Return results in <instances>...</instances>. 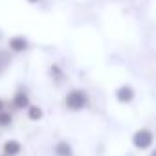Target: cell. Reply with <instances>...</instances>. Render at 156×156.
I'll use <instances>...</instances> for the list:
<instances>
[{"label":"cell","instance_id":"6da1fadb","mask_svg":"<svg viewBox=\"0 0 156 156\" xmlns=\"http://www.w3.org/2000/svg\"><path fill=\"white\" fill-rule=\"evenodd\" d=\"M90 105V96L83 88H72L64 96V107L70 112H83Z\"/></svg>","mask_w":156,"mask_h":156},{"label":"cell","instance_id":"7a4b0ae2","mask_svg":"<svg viewBox=\"0 0 156 156\" xmlns=\"http://www.w3.org/2000/svg\"><path fill=\"white\" fill-rule=\"evenodd\" d=\"M130 143L134 147V151L138 152H147L154 147V132L147 127H140L132 132L130 136Z\"/></svg>","mask_w":156,"mask_h":156},{"label":"cell","instance_id":"3957f363","mask_svg":"<svg viewBox=\"0 0 156 156\" xmlns=\"http://www.w3.org/2000/svg\"><path fill=\"white\" fill-rule=\"evenodd\" d=\"M31 105V99H30V94L26 92V88H19L13 98H11V108L13 110H28V107Z\"/></svg>","mask_w":156,"mask_h":156},{"label":"cell","instance_id":"277c9868","mask_svg":"<svg viewBox=\"0 0 156 156\" xmlns=\"http://www.w3.org/2000/svg\"><path fill=\"white\" fill-rule=\"evenodd\" d=\"M114 98H116L118 103H121V105H129V103L134 101V98H136V90H134L130 85H121V87L116 88Z\"/></svg>","mask_w":156,"mask_h":156},{"label":"cell","instance_id":"5b68a950","mask_svg":"<svg viewBox=\"0 0 156 156\" xmlns=\"http://www.w3.org/2000/svg\"><path fill=\"white\" fill-rule=\"evenodd\" d=\"M22 149H24L22 141L17 140V138H8L2 145H0V151H2V154H6V156H19L22 152Z\"/></svg>","mask_w":156,"mask_h":156},{"label":"cell","instance_id":"8992f818","mask_svg":"<svg viewBox=\"0 0 156 156\" xmlns=\"http://www.w3.org/2000/svg\"><path fill=\"white\" fill-rule=\"evenodd\" d=\"M53 156H73V145L68 140H59L53 145Z\"/></svg>","mask_w":156,"mask_h":156},{"label":"cell","instance_id":"52a82bcc","mask_svg":"<svg viewBox=\"0 0 156 156\" xmlns=\"http://www.w3.org/2000/svg\"><path fill=\"white\" fill-rule=\"evenodd\" d=\"M26 118L30 119V121H33V123H37V121H41L42 118H44V110H42V107H39V105H30L28 107V110H26Z\"/></svg>","mask_w":156,"mask_h":156},{"label":"cell","instance_id":"ba28073f","mask_svg":"<svg viewBox=\"0 0 156 156\" xmlns=\"http://www.w3.org/2000/svg\"><path fill=\"white\" fill-rule=\"evenodd\" d=\"M9 48H11V51H15V53H22V51L28 48V42H26V39H22V37H13V39L9 41Z\"/></svg>","mask_w":156,"mask_h":156},{"label":"cell","instance_id":"9c48e42d","mask_svg":"<svg viewBox=\"0 0 156 156\" xmlns=\"http://www.w3.org/2000/svg\"><path fill=\"white\" fill-rule=\"evenodd\" d=\"M15 121V116L11 110H4V112H0V129H9Z\"/></svg>","mask_w":156,"mask_h":156},{"label":"cell","instance_id":"30bf717a","mask_svg":"<svg viewBox=\"0 0 156 156\" xmlns=\"http://www.w3.org/2000/svg\"><path fill=\"white\" fill-rule=\"evenodd\" d=\"M50 73H51V79H53L55 83H61V79H62V72L59 70V66H51Z\"/></svg>","mask_w":156,"mask_h":156},{"label":"cell","instance_id":"8fae6325","mask_svg":"<svg viewBox=\"0 0 156 156\" xmlns=\"http://www.w3.org/2000/svg\"><path fill=\"white\" fill-rule=\"evenodd\" d=\"M4 110H6V101L0 98V112H4Z\"/></svg>","mask_w":156,"mask_h":156},{"label":"cell","instance_id":"7c38bea8","mask_svg":"<svg viewBox=\"0 0 156 156\" xmlns=\"http://www.w3.org/2000/svg\"><path fill=\"white\" fill-rule=\"evenodd\" d=\"M149 156H156V147H152V149L149 151Z\"/></svg>","mask_w":156,"mask_h":156},{"label":"cell","instance_id":"4fadbf2b","mask_svg":"<svg viewBox=\"0 0 156 156\" xmlns=\"http://www.w3.org/2000/svg\"><path fill=\"white\" fill-rule=\"evenodd\" d=\"M0 156H6V154H2V152H0Z\"/></svg>","mask_w":156,"mask_h":156}]
</instances>
